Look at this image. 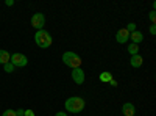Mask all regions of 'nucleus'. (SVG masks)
<instances>
[{"label":"nucleus","mask_w":156,"mask_h":116,"mask_svg":"<svg viewBox=\"0 0 156 116\" xmlns=\"http://www.w3.org/2000/svg\"><path fill=\"white\" fill-rule=\"evenodd\" d=\"M84 105H86L84 99L83 97H78V96L69 97L66 102H64V107H66V111L67 113H81L84 110Z\"/></svg>","instance_id":"1"},{"label":"nucleus","mask_w":156,"mask_h":116,"mask_svg":"<svg viewBox=\"0 0 156 116\" xmlns=\"http://www.w3.org/2000/svg\"><path fill=\"white\" fill-rule=\"evenodd\" d=\"M34 41L41 49H47L51 46V41L53 39H51V35L47 30H37L34 35Z\"/></svg>","instance_id":"2"},{"label":"nucleus","mask_w":156,"mask_h":116,"mask_svg":"<svg viewBox=\"0 0 156 116\" xmlns=\"http://www.w3.org/2000/svg\"><path fill=\"white\" fill-rule=\"evenodd\" d=\"M62 63L66 64V66L72 68V69L81 68V58H80V55H76L75 52H64Z\"/></svg>","instance_id":"3"},{"label":"nucleus","mask_w":156,"mask_h":116,"mask_svg":"<svg viewBox=\"0 0 156 116\" xmlns=\"http://www.w3.org/2000/svg\"><path fill=\"white\" fill-rule=\"evenodd\" d=\"M9 63H11L14 68H25V66L28 64V60H27V57H25L23 54L16 52V54H12V55H11Z\"/></svg>","instance_id":"4"},{"label":"nucleus","mask_w":156,"mask_h":116,"mask_svg":"<svg viewBox=\"0 0 156 116\" xmlns=\"http://www.w3.org/2000/svg\"><path fill=\"white\" fill-rule=\"evenodd\" d=\"M31 25L36 30H44V25H45V16L42 13H36V14L31 17Z\"/></svg>","instance_id":"5"},{"label":"nucleus","mask_w":156,"mask_h":116,"mask_svg":"<svg viewBox=\"0 0 156 116\" xmlns=\"http://www.w3.org/2000/svg\"><path fill=\"white\" fill-rule=\"evenodd\" d=\"M72 80H73L76 85H83V83H84V71H83L81 68L72 69Z\"/></svg>","instance_id":"6"},{"label":"nucleus","mask_w":156,"mask_h":116,"mask_svg":"<svg viewBox=\"0 0 156 116\" xmlns=\"http://www.w3.org/2000/svg\"><path fill=\"white\" fill-rule=\"evenodd\" d=\"M128 39H129V33H128L126 28H120L119 32L115 33V41L119 44H125Z\"/></svg>","instance_id":"7"},{"label":"nucleus","mask_w":156,"mask_h":116,"mask_svg":"<svg viewBox=\"0 0 156 116\" xmlns=\"http://www.w3.org/2000/svg\"><path fill=\"white\" fill-rule=\"evenodd\" d=\"M122 113L125 116H134L136 108H134V105L131 104V102H125V104L122 105Z\"/></svg>","instance_id":"8"},{"label":"nucleus","mask_w":156,"mask_h":116,"mask_svg":"<svg viewBox=\"0 0 156 116\" xmlns=\"http://www.w3.org/2000/svg\"><path fill=\"white\" fill-rule=\"evenodd\" d=\"M129 39H131V44H136L139 46V43L144 41V35H142V32H133V33H129Z\"/></svg>","instance_id":"9"},{"label":"nucleus","mask_w":156,"mask_h":116,"mask_svg":"<svg viewBox=\"0 0 156 116\" xmlns=\"http://www.w3.org/2000/svg\"><path fill=\"white\" fill-rule=\"evenodd\" d=\"M142 63H144V58H142L140 55H133L131 60H129V64H131L133 68H136V69L142 66Z\"/></svg>","instance_id":"10"},{"label":"nucleus","mask_w":156,"mask_h":116,"mask_svg":"<svg viewBox=\"0 0 156 116\" xmlns=\"http://www.w3.org/2000/svg\"><path fill=\"white\" fill-rule=\"evenodd\" d=\"M11 57H9V52H6V50H0V64H6L9 63Z\"/></svg>","instance_id":"11"},{"label":"nucleus","mask_w":156,"mask_h":116,"mask_svg":"<svg viewBox=\"0 0 156 116\" xmlns=\"http://www.w3.org/2000/svg\"><path fill=\"white\" fill-rule=\"evenodd\" d=\"M100 80H101V82H111V80H112L111 72H108V71L101 72V74H100Z\"/></svg>","instance_id":"12"},{"label":"nucleus","mask_w":156,"mask_h":116,"mask_svg":"<svg viewBox=\"0 0 156 116\" xmlns=\"http://www.w3.org/2000/svg\"><path fill=\"white\" fill-rule=\"evenodd\" d=\"M128 52L131 54V57H133V55H139V46L129 44V46H128Z\"/></svg>","instance_id":"13"},{"label":"nucleus","mask_w":156,"mask_h":116,"mask_svg":"<svg viewBox=\"0 0 156 116\" xmlns=\"http://www.w3.org/2000/svg\"><path fill=\"white\" fill-rule=\"evenodd\" d=\"M125 28L128 30V33H133V32H136V24H134V22H129Z\"/></svg>","instance_id":"14"},{"label":"nucleus","mask_w":156,"mask_h":116,"mask_svg":"<svg viewBox=\"0 0 156 116\" xmlns=\"http://www.w3.org/2000/svg\"><path fill=\"white\" fill-rule=\"evenodd\" d=\"M3 69H5V72H12L14 71V66L11 63H6V64H3Z\"/></svg>","instance_id":"15"},{"label":"nucleus","mask_w":156,"mask_h":116,"mask_svg":"<svg viewBox=\"0 0 156 116\" xmlns=\"http://www.w3.org/2000/svg\"><path fill=\"white\" fill-rule=\"evenodd\" d=\"M2 116H16V111L14 110H5Z\"/></svg>","instance_id":"16"},{"label":"nucleus","mask_w":156,"mask_h":116,"mask_svg":"<svg viewBox=\"0 0 156 116\" xmlns=\"http://www.w3.org/2000/svg\"><path fill=\"white\" fill-rule=\"evenodd\" d=\"M148 17H150V21H151V25H153V24L156 22V13H154V11H151L150 14H148Z\"/></svg>","instance_id":"17"},{"label":"nucleus","mask_w":156,"mask_h":116,"mask_svg":"<svg viewBox=\"0 0 156 116\" xmlns=\"http://www.w3.org/2000/svg\"><path fill=\"white\" fill-rule=\"evenodd\" d=\"M150 33L154 36L156 35V24H153V25H150Z\"/></svg>","instance_id":"18"},{"label":"nucleus","mask_w":156,"mask_h":116,"mask_svg":"<svg viewBox=\"0 0 156 116\" xmlns=\"http://www.w3.org/2000/svg\"><path fill=\"white\" fill-rule=\"evenodd\" d=\"M23 116H34V111H33V110H25Z\"/></svg>","instance_id":"19"},{"label":"nucleus","mask_w":156,"mask_h":116,"mask_svg":"<svg viewBox=\"0 0 156 116\" xmlns=\"http://www.w3.org/2000/svg\"><path fill=\"white\" fill-rule=\"evenodd\" d=\"M23 113H25V110H17L16 111V116H23Z\"/></svg>","instance_id":"20"},{"label":"nucleus","mask_w":156,"mask_h":116,"mask_svg":"<svg viewBox=\"0 0 156 116\" xmlns=\"http://www.w3.org/2000/svg\"><path fill=\"white\" fill-rule=\"evenodd\" d=\"M55 116H67V113H66V111H58Z\"/></svg>","instance_id":"21"},{"label":"nucleus","mask_w":156,"mask_h":116,"mask_svg":"<svg viewBox=\"0 0 156 116\" xmlns=\"http://www.w3.org/2000/svg\"><path fill=\"white\" fill-rule=\"evenodd\" d=\"M8 6H11V5H14V2H12V0H6V2H5Z\"/></svg>","instance_id":"22"}]
</instances>
